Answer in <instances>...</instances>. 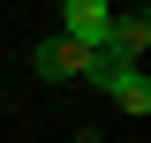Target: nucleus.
<instances>
[{
	"label": "nucleus",
	"instance_id": "nucleus-1",
	"mask_svg": "<svg viewBox=\"0 0 151 143\" xmlns=\"http://www.w3.org/2000/svg\"><path fill=\"white\" fill-rule=\"evenodd\" d=\"M83 60H91V45H76L68 30L45 38V45H30V68L45 75V83H68V75H83Z\"/></svg>",
	"mask_w": 151,
	"mask_h": 143
},
{
	"label": "nucleus",
	"instance_id": "nucleus-2",
	"mask_svg": "<svg viewBox=\"0 0 151 143\" xmlns=\"http://www.w3.org/2000/svg\"><path fill=\"white\" fill-rule=\"evenodd\" d=\"M106 15H113V0H60V30L76 45H98L106 38Z\"/></svg>",
	"mask_w": 151,
	"mask_h": 143
},
{
	"label": "nucleus",
	"instance_id": "nucleus-3",
	"mask_svg": "<svg viewBox=\"0 0 151 143\" xmlns=\"http://www.w3.org/2000/svg\"><path fill=\"white\" fill-rule=\"evenodd\" d=\"M144 45H151V23H144V15H106L98 53H113V60H144Z\"/></svg>",
	"mask_w": 151,
	"mask_h": 143
}]
</instances>
